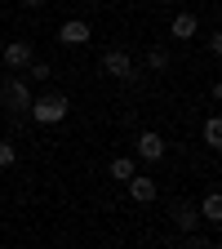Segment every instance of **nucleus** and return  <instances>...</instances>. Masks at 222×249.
I'll return each instance as SVG.
<instances>
[{
    "label": "nucleus",
    "instance_id": "6e6552de",
    "mask_svg": "<svg viewBox=\"0 0 222 249\" xmlns=\"http://www.w3.org/2000/svg\"><path fill=\"white\" fill-rule=\"evenodd\" d=\"M129 196H134L138 205L155 200V182H151V178H142V174H134V178H129Z\"/></svg>",
    "mask_w": 222,
    "mask_h": 249
},
{
    "label": "nucleus",
    "instance_id": "0eeeda50",
    "mask_svg": "<svg viewBox=\"0 0 222 249\" xmlns=\"http://www.w3.org/2000/svg\"><path fill=\"white\" fill-rule=\"evenodd\" d=\"M173 223H178V231H196V223H200V213H196V205H187V200H178V205H173Z\"/></svg>",
    "mask_w": 222,
    "mask_h": 249
},
{
    "label": "nucleus",
    "instance_id": "1a4fd4ad",
    "mask_svg": "<svg viewBox=\"0 0 222 249\" xmlns=\"http://www.w3.org/2000/svg\"><path fill=\"white\" fill-rule=\"evenodd\" d=\"M200 218H205V223H222V196L218 192H209L200 200Z\"/></svg>",
    "mask_w": 222,
    "mask_h": 249
},
{
    "label": "nucleus",
    "instance_id": "dca6fc26",
    "mask_svg": "<svg viewBox=\"0 0 222 249\" xmlns=\"http://www.w3.org/2000/svg\"><path fill=\"white\" fill-rule=\"evenodd\" d=\"M22 5H27V9H40V5H45V0H22Z\"/></svg>",
    "mask_w": 222,
    "mask_h": 249
},
{
    "label": "nucleus",
    "instance_id": "f3484780",
    "mask_svg": "<svg viewBox=\"0 0 222 249\" xmlns=\"http://www.w3.org/2000/svg\"><path fill=\"white\" fill-rule=\"evenodd\" d=\"M160 5H169V0H160Z\"/></svg>",
    "mask_w": 222,
    "mask_h": 249
},
{
    "label": "nucleus",
    "instance_id": "f03ea898",
    "mask_svg": "<svg viewBox=\"0 0 222 249\" xmlns=\"http://www.w3.org/2000/svg\"><path fill=\"white\" fill-rule=\"evenodd\" d=\"M67 111H71V103H67V93H58V89H49V93H40V98H31V120L36 124H58V120H67Z\"/></svg>",
    "mask_w": 222,
    "mask_h": 249
},
{
    "label": "nucleus",
    "instance_id": "39448f33",
    "mask_svg": "<svg viewBox=\"0 0 222 249\" xmlns=\"http://www.w3.org/2000/svg\"><path fill=\"white\" fill-rule=\"evenodd\" d=\"M89 36H93V31H89V22H85V18L62 22V31H58V40H62V45H89Z\"/></svg>",
    "mask_w": 222,
    "mask_h": 249
},
{
    "label": "nucleus",
    "instance_id": "423d86ee",
    "mask_svg": "<svg viewBox=\"0 0 222 249\" xmlns=\"http://www.w3.org/2000/svg\"><path fill=\"white\" fill-rule=\"evenodd\" d=\"M138 156H142V160H160V156H165V138L160 134H138Z\"/></svg>",
    "mask_w": 222,
    "mask_h": 249
},
{
    "label": "nucleus",
    "instance_id": "f8f14e48",
    "mask_svg": "<svg viewBox=\"0 0 222 249\" xmlns=\"http://www.w3.org/2000/svg\"><path fill=\"white\" fill-rule=\"evenodd\" d=\"M205 142H209V147H222V120H218V116L205 120Z\"/></svg>",
    "mask_w": 222,
    "mask_h": 249
},
{
    "label": "nucleus",
    "instance_id": "2eb2a0df",
    "mask_svg": "<svg viewBox=\"0 0 222 249\" xmlns=\"http://www.w3.org/2000/svg\"><path fill=\"white\" fill-rule=\"evenodd\" d=\"M14 160H18V147L14 142H0V169H9Z\"/></svg>",
    "mask_w": 222,
    "mask_h": 249
},
{
    "label": "nucleus",
    "instance_id": "9b49d317",
    "mask_svg": "<svg viewBox=\"0 0 222 249\" xmlns=\"http://www.w3.org/2000/svg\"><path fill=\"white\" fill-rule=\"evenodd\" d=\"M138 169H134V160H129V156H116V160H111V178H120V182H129Z\"/></svg>",
    "mask_w": 222,
    "mask_h": 249
},
{
    "label": "nucleus",
    "instance_id": "20e7f679",
    "mask_svg": "<svg viewBox=\"0 0 222 249\" xmlns=\"http://www.w3.org/2000/svg\"><path fill=\"white\" fill-rule=\"evenodd\" d=\"M102 71L116 76V80H129V76H134V58L124 53V49H107V53H102Z\"/></svg>",
    "mask_w": 222,
    "mask_h": 249
},
{
    "label": "nucleus",
    "instance_id": "4468645a",
    "mask_svg": "<svg viewBox=\"0 0 222 249\" xmlns=\"http://www.w3.org/2000/svg\"><path fill=\"white\" fill-rule=\"evenodd\" d=\"M27 76H31V80H49V76H53V67H49V62H40V58H36V62H31V67H27Z\"/></svg>",
    "mask_w": 222,
    "mask_h": 249
},
{
    "label": "nucleus",
    "instance_id": "ddd939ff",
    "mask_svg": "<svg viewBox=\"0 0 222 249\" xmlns=\"http://www.w3.org/2000/svg\"><path fill=\"white\" fill-rule=\"evenodd\" d=\"M147 67L151 71H169V49H151L147 53Z\"/></svg>",
    "mask_w": 222,
    "mask_h": 249
},
{
    "label": "nucleus",
    "instance_id": "9d476101",
    "mask_svg": "<svg viewBox=\"0 0 222 249\" xmlns=\"http://www.w3.org/2000/svg\"><path fill=\"white\" fill-rule=\"evenodd\" d=\"M196 27H200V22H196V14H178L169 31H173L178 40H191V36H196Z\"/></svg>",
    "mask_w": 222,
    "mask_h": 249
},
{
    "label": "nucleus",
    "instance_id": "f257e3e1",
    "mask_svg": "<svg viewBox=\"0 0 222 249\" xmlns=\"http://www.w3.org/2000/svg\"><path fill=\"white\" fill-rule=\"evenodd\" d=\"M0 107H5L9 116H22V111H31V85H27L18 71L0 76Z\"/></svg>",
    "mask_w": 222,
    "mask_h": 249
},
{
    "label": "nucleus",
    "instance_id": "7ed1b4c3",
    "mask_svg": "<svg viewBox=\"0 0 222 249\" xmlns=\"http://www.w3.org/2000/svg\"><path fill=\"white\" fill-rule=\"evenodd\" d=\"M31 62H36L31 40H9V45H5V67H9V71H27Z\"/></svg>",
    "mask_w": 222,
    "mask_h": 249
}]
</instances>
